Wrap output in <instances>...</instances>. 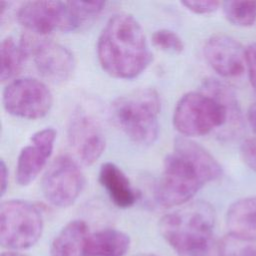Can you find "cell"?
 Here are the masks:
<instances>
[{"instance_id":"obj_10","label":"cell","mask_w":256,"mask_h":256,"mask_svg":"<svg viewBox=\"0 0 256 256\" xmlns=\"http://www.w3.org/2000/svg\"><path fill=\"white\" fill-rule=\"evenodd\" d=\"M22 45L27 56H31L37 71L53 83L68 80L75 69L72 52L65 46L47 39L24 36Z\"/></svg>"},{"instance_id":"obj_8","label":"cell","mask_w":256,"mask_h":256,"mask_svg":"<svg viewBox=\"0 0 256 256\" xmlns=\"http://www.w3.org/2000/svg\"><path fill=\"white\" fill-rule=\"evenodd\" d=\"M17 20L27 30L38 35L72 31L79 27L70 1L25 2L17 12Z\"/></svg>"},{"instance_id":"obj_18","label":"cell","mask_w":256,"mask_h":256,"mask_svg":"<svg viewBox=\"0 0 256 256\" xmlns=\"http://www.w3.org/2000/svg\"><path fill=\"white\" fill-rule=\"evenodd\" d=\"M1 80L6 81L16 76L22 69L23 62L27 57L21 40L15 41L7 37L1 42Z\"/></svg>"},{"instance_id":"obj_13","label":"cell","mask_w":256,"mask_h":256,"mask_svg":"<svg viewBox=\"0 0 256 256\" xmlns=\"http://www.w3.org/2000/svg\"><path fill=\"white\" fill-rule=\"evenodd\" d=\"M204 56L211 68L223 77L242 74L246 62L242 45L225 34L213 35L206 41Z\"/></svg>"},{"instance_id":"obj_5","label":"cell","mask_w":256,"mask_h":256,"mask_svg":"<svg viewBox=\"0 0 256 256\" xmlns=\"http://www.w3.org/2000/svg\"><path fill=\"white\" fill-rule=\"evenodd\" d=\"M160 98L151 88L118 97L111 105L114 123L133 142L150 145L158 137Z\"/></svg>"},{"instance_id":"obj_22","label":"cell","mask_w":256,"mask_h":256,"mask_svg":"<svg viewBox=\"0 0 256 256\" xmlns=\"http://www.w3.org/2000/svg\"><path fill=\"white\" fill-rule=\"evenodd\" d=\"M70 3L79 27L83 23L97 16L105 6V2L103 1H94V2L70 1Z\"/></svg>"},{"instance_id":"obj_4","label":"cell","mask_w":256,"mask_h":256,"mask_svg":"<svg viewBox=\"0 0 256 256\" xmlns=\"http://www.w3.org/2000/svg\"><path fill=\"white\" fill-rule=\"evenodd\" d=\"M232 115H239L232 93L222 83L209 80L203 92H189L179 99L173 124L184 136H202L223 126Z\"/></svg>"},{"instance_id":"obj_11","label":"cell","mask_w":256,"mask_h":256,"mask_svg":"<svg viewBox=\"0 0 256 256\" xmlns=\"http://www.w3.org/2000/svg\"><path fill=\"white\" fill-rule=\"evenodd\" d=\"M67 138L71 149L84 165H92L105 149V136L98 123L81 108L68 122Z\"/></svg>"},{"instance_id":"obj_19","label":"cell","mask_w":256,"mask_h":256,"mask_svg":"<svg viewBox=\"0 0 256 256\" xmlns=\"http://www.w3.org/2000/svg\"><path fill=\"white\" fill-rule=\"evenodd\" d=\"M223 12L229 22L237 26H250L256 20V1H226Z\"/></svg>"},{"instance_id":"obj_12","label":"cell","mask_w":256,"mask_h":256,"mask_svg":"<svg viewBox=\"0 0 256 256\" xmlns=\"http://www.w3.org/2000/svg\"><path fill=\"white\" fill-rule=\"evenodd\" d=\"M55 139L53 128H44L32 135L31 143L21 150L17 159L16 180L19 185L26 186L39 175L52 154Z\"/></svg>"},{"instance_id":"obj_21","label":"cell","mask_w":256,"mask_h":256,"mask_svg":"<svg viewBox=\"0 0 256 256\" xmlns=\"http://www.w3.org/2000/svg\"><path fill=\"white\" fill-rule=\"evenodd\" d=\"M152 43L162 51L179 54L184 50L181 37L169 29H160L152 34Z\"/></svg>"},{"instance_id":"obj_7","label":"cell","mask_w":256,"mask_h":256,"mask_svg":"<svg viewBox=\"0 0 256 256\" xmlns=\"http://www.w3.org/2000/svg\"><path fill=\"white\" fill-rule=\"evenodd\" d=\"M2 101L4 109L13 116L39 119L49 113L53 96L42 81L24 77L13 80L5 87Z\"/></svg>"},{"instance_id":"obj_27","label":"cell","mask_w":256,"mask_h":256,"mask_svg":"<svg viewBox=\"0 0 256 256\" xmlns=\"http://www.w3.org/2000/svg\"><path fill=\"white\" fill-rule=\"evenodd\" d=\"M1 256H26L25 254L19 252V251H6L1 254Z\"/></svg>"},{"instance_id":"obj_2","label":"cell","mask_w":256,"mask_h":256,"mask_svg":"<svg viewBox=\"0 0 256 256\" xmlns=\"http://www.w3.org/2000/svg\"><path fill=\"white\" fill-rule=\"evenodd\" d=\"M97 56L103 70L119 79H132L150 64L152 54L144 31L130 14L112 16L97 42Z\"/></svg>"},{"instance_id":"obj_26","label":"cell","mask_w":256,"mask_h":256,"mask_svg":"<svg viewBox=\"0 0 256 256\" xmlns=\"http://www.w3.org/2000/svg\"><path fill=\"white\" fill-rule=\"evenodd\" d=\"M0 170H1V195L3 196L8 186V171L3 160H1V163H0Z\"/></svg>"},{"instance_id":"obj_16","label":"cell","mask_w":256,"mask_h":256,"mask_svg":"<svg viewBox=\"0 0 256 256\" xmlns=\"http://www.w3.org/2000/svg\"><path fill=\"white\" fill-rule=\"evenodd\" d=\"M130 245V237L125 232L113 228L102 229L89 234L84 256H125Z\"/></svg>"},{"instance_id":"obj_6","label":"cell","mask_w":256,"mask_h":256,"mask_svg":"<svg viewBox=\"0 0 256 256\" xmlns=\"http://www.w3.org/2000/svg\"><path fill=\"white\" fill-rule=\"evenodd\" d=\"M44 227L39 208L26 200L13 199L0 206V243L9 251H20L35 245Z\"/></svg>"},{"instance_id":"obj_3","label":"cell","mask_w":256,"mask_h":256,"mask_svg":"<svg viewBox=\"0 0 256 256\" xmlns=\"http://www.w3.org/2000/svg\"><path fill=\"white\" fill-rule=\"evenodd\" d=\"M215 211L205 201H194L165 214L159 232L180 256H220L214 236Z\"/></svg>"},{"instance_id":"obj_17","label":"cell","mask_w":256,"mask_h":256,"mask_svg":"<svg viewBox=\"0 0 256 256\" xmlns=\"http://www.w3.org/2000/svg\"><path fill=\"white\" fill-rule=\"evenodd\" d=\"M89 234V227L84 221L73 220L67 223L52 240L50 256H84Z\"/></svg>"},{"instance_id":"obj_25","label":"cell","mask_w":256,"mask_h":256,"mask_svg":"<svg viewBox=\"0 0 256 256\" xmlns=\"http://www.w3.org/2000/svg\"><path fill=\"white\" fill-rule=\"evenodd\" d=\"M246 64L248 67L249 79L252 87L256 91V42L250 44L245 50Z\"/></svg>"},{"instance_id":"obj_28","label":"cell","mask_w":256,"mask_h":256,"mask_svg":"<svg viewBox=\"0 0 256 256\" xmlns=\"http://www.w3.org/2000/svg\"><path fill=\"white\" fill-rule=\"evenodd\" d=\"M135 256H157V255L152 254V253H140V254H137Z\"/></svg>"},{"instance_id":"obj_24","label":"cell","mask_w":256,"mask_h":256,"mask_svg":"<svg viewBox=\"0 0 256 256\" xmlns=\"http://www.w3.org/2000/svg\"><path fill=\"white\" fill-rule=\"evenodd\" d=\"M241 155L243 161L256 172V138H250L243 142Z\"/></svg>"},{"instance_id":"obj_1","label":"cell","mask_w":256,"mask_h":256,"mask_svg":"<svg viewBox=\"0 0 256 256\" xmlns=\"http://www.w3.org/2000/svg\"><path fill=\"white\" fill-rule=\"evenodd\" d=\"M221 174L220 164L204 147L186 137H178L155 184V201L164 208L185 205L206 183Z\"/></svg>"},{"instance_id":"obj_14","label":"cell","mask_w":256,"mask_h":256,"mask_svg":"<svg viewBox=\"0 0 256 256\" xmlns=\"http://www.w3.org/2000/svg\"><path fill=\"white\" fill-rule=\"evenodd\" d=\"M99 182L116 206L129 208L137 201V194L128 177L116 164L111 162L102 164Z\"/></svg>"},{"instance_id":"obj_15","label":"cell","mask_w":256,"mask_h":256,"mask_svg":"<svg viewBox=\"0 0 256 256\" xmlns=\"http://www.w3.org/2000/svg\"><path fill=\"white\" fill-rule=\"evenodd\" d=\"M226 225L230 235L256 241V196L235 201L227 211Z\"/></svg>"},{"instance_id":"obj_23","label":"cell","mask_w":256,"mask_h":256,"mask_svg":"<svg viewBox=\"0 0 256 256\" xmlns=\"http://www.w3.org/2000/svg\"><path fill=\"white\" fill-rule=\"evenodd\" d=\"M181 4L196 14H210L216 11L220 5L218 1H182Z\"/></svg>"},{"instance_id":"obj_9","label":"cell","mask_w":256,"mask_h":256,"mask_svg":"<svg viewBox=\"0 0 256 256\" xmlns=\"http://www.w3.org/2000/svg\"><path fill=\"white\" fill-rule=\"evenodd\" d=\"M85 180L77 163L66 155L56 158L42 179V193L51 205L65 208L79 197Z\"/></svg>"},{"instance_id":"obj_20","label":"cell","mask_w":256,"mask_h":256,"mask_svg":"<svg viewBox=\"0 0 256 256\" xmlns=\"http://www.w3.org/2000/svg\"><path fill=\"white\" fill-rule=\"evenodd\" d=\"M220 256H256V244L229 234L220 241Z\"/></svg>"}]
</instances>
